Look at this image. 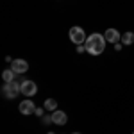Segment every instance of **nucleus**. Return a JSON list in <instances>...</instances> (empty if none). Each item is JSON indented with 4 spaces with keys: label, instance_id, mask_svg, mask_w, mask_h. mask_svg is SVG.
<instances>
[{
    "label": "nucleus",
    "instance_id": "nucleus-11",
    "mask_svg": "<svg viewBox=\"0 0 134 134\" xmlns=\"http://www.w3.org/2000/svg\"><path fill=\"white\" fill-rule=\"evenodd\" d=\"M45 109L50 111V113H54V111L57 109V102H55L54 98H47V100H45Z\"/></svg>",
    "mask_w": 134,
    "mask_h": 134
},
{
    "label": "nucleus",
    "instance_id": "nucleus-14",
    "mask_svg": "<svg viewBox=\"0 0 134 134\" xmlns=\"http://www.w3.org/2000/svg\"><path fill=\"white\" fill-rule=\"evenodd\" d=\"M77 52L79 54H84L86 52V45H77Z\"/></svg>",
    "mask_w": 134,
    "mask_h": 134
},
{
    "label": "nucleus",
    "instance_id": "nucleus-4",
    "mask_svg": "<svg viewBox=\"0 0 134 134\" xmlns=\"http://www.w3.org/2000/svg\"><path fill=\"white\" fill-rule=\"evenodd\" d=\"M38 93V86L32 81H21V95L25 97H34Z\"/></svg>",
    "mask_w": 134,
    "mask_h": 134
},
{
    "label": "nucleus",
    "instance_id": "nucleus-15",
    "mask_svg": "<svg viewBox=\"0 0 134 134\" xmlns=\"http://www.w3.org/2000/svg\"><path fill=\"white\" fill-rule=\"evenodd\" d=\"M73 134H81V132H73Z\"/></svg>",
    "mask_w": 134,
    "mask_h": 134
},
{
    "label": "nucleus",
    "instance_id": "nucleus-2",
    "mask_svg": "<svg viewBox=\"0 0 134 134\" xmlns=\"http://www.w3.org/2000/svg\"><path fill=\"white\" fill-rule=\"evenodd\" d=\"M18 93H21V82H16V81H13V82H4L2 86V95L5 97V98H14V97H18Z\"/></svg>",
    "mask_w": 134,
    "mask_h": 134
},
{
    "label": "nucleus",
    "instance_id": "nucleus-9",
    "mask_svg": "<svg viewBox=\"0 0 134 134\" xmlns=\"http://www.w3.org/2000/svg\"><path fill=\"white\" fill-rule=\"evenodd\" d=\"M14 75H16V72L13 68H7V70L2 72V79H4V82H13L14 81Z\"/></svg>",
    "mask_w": 134,
    "mask_h": 134
},
{
    "label": "nucleus",
    "instance_id": "nucleus-13",
    "mask_svg": "<svg viewBox=\"0 0 134 134\" xmlns=\"http://www.w3.org/2000/svg\"><path fill=\"white\" fill-rule=\"evenodd\" d=\"M43 124L45 125L52 124V114H45V116H43Z\"/></svg>",
    "mask_w": 134,
    "mask_h": 134
},
{
    "label": "nucleus",
    "instance_id": "nucleus-5",
    "mask_svg": "<svg viewBox=\"0 0 134 134\" xmlns=\"http://www.w3.org/2000/svg\"><path fill=\"white\" fill-rule=\"evenodd\" d=\"M11 68L16 73H25L29 70V63L25 61V59H14V61L11 63Z\"/></svg>",
    "mask_w": 134,
    "mask_h": 134
},
{
    "label": "nucleus",
    "instance_id": "nucleus-17",
    "mask_svg": "<svg viewBox=\"0 0 134 134\" xmlns=\"http://www.w3.org/2000/svg\"><path fill=\"white\" fill-rule=\"evenodd\" d=\"M132 134H134V132H132Z\"/></svg>",
    "mask_w": 134,
    "mask_h": 134
},
{
    "label": "nucleus",
    "instance_id": "nucleus-7",
    "mask_svg": "<svg viewBox=\"0 0 134 134\" xmlns=\"http://www.w3.org/2000/svg\"><path fill=\"white\" fill-rule=\"evenodd\" d=\"M52 122L55 125H66L68 116H66L64 111H54V113H52Z\"/></svg>",
    "mask_w": 134,
    "mask_h": 134
},
{
    "label": "nucleus",
    "instance_id": "nucleus-8",
    "mask_svg": "<svg viewBox=\"0 0 134 134\" xmlns=\"http://www.w3.org/2000/svg\"><path fill=\"white\" fill-rule=\"evenodd\" d=\"M34 111H36V105H34L32 100H23V102L20 104V113L21 114L27 116V114H32Z\"/></svg>",
    "mask_w": 134,
    "mask_h": 134
},
{
    "label": "nucleus",
    "instance_id": "nucleus-12",
    "mask_svg": "<svg viewBox=\"0 0 134 134\" xmlns=\"http://www.w3.org/2000/svg\"><path fill=\"white\" fill-rule=\"evenodd\" d=\"M45 111H47V109H41V107H36V111H34V114H36V116H40V118H43V116H45Z\"/></svg>",
    "mask_w": 134,
    "mask_h": 134
},
{
    "label": "nucleus",
    "instance_id": "nucleus-6",
    "mask_svg": "<svg viewBox=\"0 0 134 134\" xmlns=\"http://www.w3.org/2000/svg\"><path fill=\"white\" fill-rule=\"evenodd\" d=\"M104 38H105V41H107V43H113V45H116V43L122 40L120 32L116 31V29H107L105 34H104Z\"/></svg>",
    "mask_w": 134,
    "mask_h": 134
},
{
    "label": "nucleus",
    "instance_id": "nucleus-16",
    "mask_svg": "<svg viewBox=\"0 0 134 134\" xmlns=\"http://www.w3.org/2000/svg\"><path fill=\"white\" fill-rule=\"evenodd\" d=\"M48 134H52V132H48Z\"/></svg>",
    "mask_w": 134,
    "mask_h": 134
},
{
    "label": "nucleus",
    "instance_id": "nucleus-3",
    "mask_svg": "<svg viewBox=\"0 0 134 134\" xmlns=\"http://www.w3.org/2000/svg\"><path fill=\"white\" fill-rule=\"evenodd\" d=\"M70 40H72L75 45H84L86 40H88V36L84 34V31L81 27H72V29H70Z\"/></svg>",
    "mask_w": 134,
    "mask_h": 134
},
{
    "label": "nucleus",
    "instance_id": "nucleus-1",
    "mask_svg": "<svg viewBox=\"0 0 134 134\" xmlns=\"http://www.w3.org/2000/svg\"><path fill=\"white\" fill-rule=\"evenodd\" d=\"M105 38H104L102 34H98V32H93L91 36H88V40H86V52L88 54H91V55H100L105 48Z\"/></svg>",
    "mask_w": 134,
    "mask_h": 134
},
{
    "label": "nucleus",
    "instance_id": "nucleus-10",
    "mask_svg": "<svg viewBox=\"0 0 134 134\" xmlns=\"http://www.w3.org/2000/svg\"><path fill=\"white\" fill-rule=\"evenodd\" d=\"M120 41H122V45H132L134 43V32H125Z\"/></svg>",
    "mask_w": 134,
    "mask_h": 134
}]
</instances>
